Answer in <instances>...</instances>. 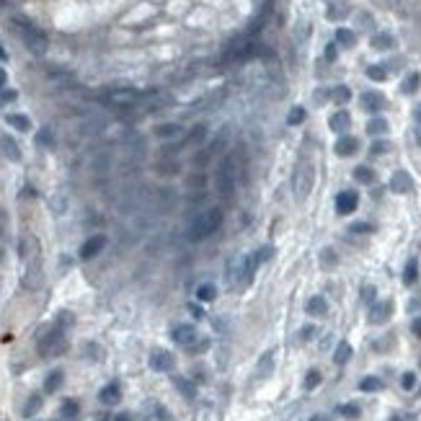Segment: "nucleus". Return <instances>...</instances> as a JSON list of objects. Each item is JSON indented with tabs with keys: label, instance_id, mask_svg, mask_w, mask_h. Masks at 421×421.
Segmentation results:
<instances>
[{
	"label": "nucleus",
	"instance_id": "f257e3e1",
	"mask_svg": "<svg viewBox=\"0 0 421 421\" xmlns=\"http://www.w3.org/2000/svg\"><path fill=\"white\" fill-rule=\"evenodd\" d=\"M240 179L238 173V152H228L223 161L217 166V189L223 196H233L235 191V184Z\"/></svg>",
	"mask_w": 421,
	"mask_h": 421
},
{
	"label": "nucleus",
	"instance_id": "f03ea898",
	"mask_svg": "<svg viewBox=\"0 0 421 421\" xmlns=\"http://www.w3.org/2000/svg\"><path fill=\"white\" fill-rule=\"evenodd\" d=\"M220 223H223V212H220V209H207V212H202V215H199L194 223H191V228H189V240L199 243V240L209 238V235L220 228Z\"/></svg>",
	"mask_w": 421,
	"mask_h": 421
},
{
	"label": "nucleus",
	"instance_id": "7ed1b4c3",
	"mask_svg": "<svg viewBox=\"0 0 421 421\" xmlns=\"http://www.w3.org/2000/svg\"><path fill=\"white\" fill-rule=\"evenodd\" d=\"M313 184H315V166L310 161H300L295 168V176H292V191L300 202L313 191Z\"/></svg>",
	"mask_w": 421,
	"mask_h": 421
},
{
	"label": "nucleus",
	"instance_id": "20e7f679",
	"mask_svg": "<svg viewBox=\"0 0 421 421\" xmlns=\"http://www.w3.org/2000/svg\"><path fill=\"white\" fill-rule=\"evenodd\" d=\"M13 26L18 29V34H21V39H24V44L29 47V52H34V55H44L47 52V39H44V34L36 29V26H31L29 21H24V18H13Z\"/></svg>",
	"mask_w": 421,
	"mask_h": 421
},
{
	"label": "nucleus",
	"instance_id": "39448f33",
	"mask_svg": "<svg viewBox=\"0 0 421 421\" xmlns=\"http://www.w3.org/2000/svg\"><path fill=\"white\" fill-rule=\"evenodd\" d=\"M145 96L140 91H135V88H114V91H109L103 96V101L112 106V109H122V112H127V109L132 106H137Z\"/></svg>",
	"mask_w": 421,
	"mask_h": 421
},
{
	"label": "nucleus",
	"instance_id": "423d86ee",
	"mask_svg": "<svg viewBox=\"0 0 421 421\" xmlns=\"http://www.w3.org/2000/svg\"><path fill=\"white\" fill-rule=\"evenodd\" d=\"M65 349V331L60 326H52V331H47L39 339V354L41 357H57Z\"/></svg>",
	"mask_w": 421,
	"mask_h": 421
},
{
	"label": "nucleus",
	"instance_id": "0eeeda50",
	"mask_svg": "<svg viewBox=\"0 0 421 421\" xmlns=\"http://www.w3.org/2000/svg\"><path fill=\"white\" fill-rule=\"evenodd\" d=\"M103 246H106V238L103 235H91L83 246H80V258L83 261H91V258H96L101 251H103Z\"/></svg>",
	"mask_w": 421,
	"mask_h": 421
},
{
	"label": "nucleus",
	"instance_id": "6e6552de",
	"mask_svg": "<svg viewBox=\"0 0 421 421\" xmlns=\"http://www.w3.org/2000/svg\"><path fill=\"white\" fill-rule=\"evenodd\" d=\"M150 370L155 372H171L173 370V354L166 349H155L150 354Z\"/></svg>",
	"mask_w": 421,
	"mask_h": 421
},
{
	"label": "nucleus",
	"instance_id": "1a4fd4ad",
	"mask_svg": "<svg viewBox=\"0 0 421 421\" xmlns=\"http://www.w3.org/2000/svg\"><path fill=\"white\" fill-rule=\"evenodd\" d=\"M357 204H359V194L351 191V189H346V191H341L336 196V212L339 215H351L354 209H357Z\"/></svg>",
	"mask_w": 421,
	"mask_h": 421
},
{
	"label": "nucleus",
	"instance_id": "9d476101",
	"mask_svg": "<svg viewBox=\"0 0 421 421\" xmlns=\"http://www.w3.org/2000/svg\"><path fill=\"white\" fill-rule=\"evenodd\" d=\"M171 339H173L176 344H181V346H191V344L196 341V331H194V326L181 323V326H176V328L171 331Z\"/></svg>",
	"mask_w": 421,
	"mask_h": 421
},
{
	"label": "nucleus",
	"instance_id": "9b49d317",
	"mask_svg": "<svg viewBox=\"0 0 421 421\" xmlns=\"http://www.w3.org/2000/svg\"><path fill=\"white\" fill-rule=\"evenodd\" d=\"M362 109H364V112H370V114L383 112V109H385V96H383L380 91H367V93H362Z\"/></svg>",
	"mask_w": 421,
	"mask_h": 421
},
{
	"label": "nucleus",
	"instance_id": "f8f14e48",
	"mask_svg": "<svg viewBox=\"0 0 421 421\" xmlns=\"http://www.w3.org/2000/svg\"><path fill=\"white\" fill-rule=\"evenodd\" d=\"M334 150H336V155H341V158H349V155H354V152L359 150V140L351 137V135H341V137L336 140Z\"/></svg>",
	"mask_w": 421,
	"mask_h": 421
},
{
	"label": "nucleus",
	"instance_id": "ddd939ff",
	"mask_svg": "<svg viewBox=\"0 0 421 421\" xmlns=\"http://www.w3.org/2000/svg\"><path fill=\"white\" fill-rule=\"evenodd\" d=\"M390 313H393V305L388 300L385 302H372V307H370V323L380 326V323H385L390 318Z\"/></svg>",
	"mask_w": 421,
	"mask_h": 421
},
{
	"label": "nucleus",
	"instance_id": "4468645a",
	"mask_svg": "<svg viewBox=\"0 0 421 421\" xmlns=\"http://www.w3.org/2000/svg\"><path fill=\"white\" fill-rule=\"evenodd\" d=\"M411 189H413L411 176H408L406 171H395V173H393V179H390V191H395V194H406V191H411Z\"/></svg>",
	"mask_w": 421,
	"mask_h": 421
},
{
	"label": "nucleus",
	"instance_id": "2eb2a0df",
	"mask_svg": "<svg viewBox=\"0 0 421 421\" xmlns=\"http://www.w3.org/2000/svg\"><path fill=\"white\" fill-rule=\"evenodd\" d=\"M240 277H243V258H230L228 264V287L230 290H238L240 287Z\"/></svg>",
	"mask_w": 421,
	"mask_h": 421
},
{
	"label": "nucleus",
	"instance_id": "dca6fc26",
	"mask_svg": "<svg viewBox=\"0 0 421 421\" xmlns=\"http://www.w3.org/2000/svg\"><path fill=\"white\" fill-rule=\"evenodd\" d=\"M328 127L334 129V132H339V135H346L349 127H351V117H349V112H336L334 117L328 119Z\"/></svg>",
	"mask_w": 421,
	"mask_h": 421
},
{
	"label": "nucleus",
	"instance_id": "f3484780",
	"mask_svg": "<svg viewBox=\"0 0 421 421\" xmlns=\"http://www.w3.org/2000/svg\"><path fill=\"white\" fill-rule=\"evenodd\" d=\"M119 398H122V390H119L117 383H109V385L98 393V401H101L103 406H114V403H119Z\"/></svg>",
	"mask_w": 421,
	"mask_h": 421
},
{
	"label": "nucleus",
	"instance_id": "a211bd4d",
	"mask_svg": "<svg viewBox=\"0 0 421 421\" xmlns=\"http://www.w3.org/2000/svg\"><path fill=\"white\" fill-rule=\"evenodd\" d=\"M0 147H3V152H6V158H8V161H13V163H18V161H21V147L16 145V140H13V137L3 135V137H0Z\"/></svg>",
	"mask_w": 421,
	"mask_h": 421
},
{
	"label": "nucleus",
	"instance_id": "6ab92c4d",
	"mask_svg": "<svg viewBox=\"0 0 421 421\" xmlns=\"http://www.w3.org/2000/svg\"><path fill=\"white\" fill-rule=\"evenodd\" d=\"M179 135H181V124H158L155 127V137H161V140H171Z\"/></svg>",
	"mask_w": 421,
	"mask_h": 421
},
{
	"label": "nucleus",
	"instance_id": "aec40b11",
	"mask_svg": "<svg viewBox=\"0 0 421 421\" xmlns=\"http://www.w3.org/2000/svg\"><path fill=\"white\" fill-rule=\"evenodd\" d=\"M62 380H65L62 370H52V372L47 375V380H44V393H55V390H60Z\"/></svg>",
	"mask_w": 421,
	"mask_h": 421
},
{
	"label": "nucleus",
	"instance_id": "412c9836",
	"mask_svg": "<svg viewBox=\"0 0 421 421\" xmlns=\"http://www.w3.org/2000/svg\"><path fill=\"white\" fill-rule=\"evenodd\" d=\"M367 132L372 137H383L385 132H388V122L383 119V117H372L370 122H367Z\"/></svg>",
	"mask_w": 421,
	"mask_h": 421
},
{
	"label": "nucleus",
	"instance_id": "4be33fe9",
	"mask_svg": "<svg viewBox=\"0 0 421 421\" xmlns=\"http://www.w3.org/2000/svg\"><path fill=\"white\" fill-rule=\"evenodd\" d=\"M6 122H8V127H13V129H18V132H29V129H31V122H29V117H24V114H8Z\"/></svg>",
	"mask_w": 421,
	"mask_h": 421
},
{
	"label": "nucleus",
	"instance_id": "5701e85b",
	"mask_svg": "<svg viewBox=\"0 0 421 421\" xmlns=\"http://www.w3.org/2000/svg\"><path fill=\"white\" fill-rule=\"evenodd\" d=\"M326 310H328V305H326V300H323L321 295H315V297L307 300V313H310V315H326Z\"/></svg>",
	"mask_w": 421,
	"mask_h": 421
},
{
	"label": "nucleus",
	"instance_id": "b1692460",
	"mask_svg": "<svg viewBox=\"0 0 421 421\" xmlns=\"http://www.w3.org/2000/svg\"><path fill=\"white\" fill-rule=\"evenodd\" d=\"M336 44H341V47H354L357 44V34H354L351 29H336Z\"/></svg>",
	"mask_w": 421,
	"mask_h": 421
},
{
	"label": "nucleus",
	"instance_id": "393cba45",
	"mask_svg": "<svg viewBox=\"0 0 421 421\" xmlns=\"http://www.w3.org/2000/svg\"><path fill=\"white\" fill-rule=\"evenodd\" d=\"M196 297H199V302H212L217 297V287L215 284H199L196 287Z\"/></svg>",
	"mask_w": 421,
	"mask_h": 421
},
{
	"label": "nucleus",
	"instance_id": "a878e982",
	"mask_svg": "<svg viewBox=\"0 0 421 421\" xmlns=\"http://www.w3.org/2000/svg\"><path fill=\"white\" fill-rule=\"evenodd\" d=\"M354 179L359 184H375V171L370 166H357L354 168Z\"/></svg>",
	"mask_w": 421,
	"mask_h": 421
},
{
	"label": "nucleus",
	"instance_id": "bb28decb",
	"mask_svg": "<svg viewBox=\"0 0 421 421\" xmlns=\"http://www.w3.org/2000/svg\"><path fill=\"white\" fill-rule=\"evenodd\" d=\"M349 359H351V344L341 341V344L336 346V351H334V362H336V364H346Z\"/></svg>",
	"mask_w": 421,
	"mask_h": 421
},
{
	"label": "nucleus",
	"instance_id": "cd10ccee",
	"mask_svg": "<svg viewBox=\"0 0 421 421\" xmlns=\"http://www.w3.org/2000/svg\"><path fill=\"white\" fill-rule=\"evenodd\" d=\"M393 44H395V39H393L390 34H383V31H380V34L372 36V47H375V49H393Z\"/></svg>",
	"mask_w": 421,
	"mask_h": 421
},
{
	"label": "nucleus",
	"instance_id": "c85d7f7f",
	"mask_svg": "<svg viewBox=\"0 0 421 421\" xmlns=\"http://www.w3.org/2000/svg\"><path fill=\"white\" fill-rule=\"evenodd\" d=\"M418 85H421V75H418V73H411V75L401 83V91H403V93H416Z\"/></svg>",
	"mask_w": 421,
	"mask_h": 421
},
{
	"label": "nucleus",
	"instance_id": "c756f323",
	"mask_svg": "<svg viewBox=\"0 0 421 421\" xmlns=\"http://www.w3.org/2000/svg\"><path fill=\"white\" fill-rule=\"evenodd\" d=\"M207 140V127L204 124H196L191 129V135L186 137V145H196V142H204Z\"/></svg>",
	"mask_w": 421,
	"mask_h": 421
},
{
	"label": "nucleus",
	"instance_id": "7c9ffc66",
	"mask_svg": "<svg viewBox=\"0 0 421 421\" xmlns=\"http://www.w3.org/2000/svg\"><path fill=\"white\" fill-rule=\"evenodd\" d=\"M272 362H274V351L269 349V351H264V357L258 359V375H264V378H267V375L272 372Z\"/></svg>",
	"mask_w": 421,
	"mask_h": 421
},
{
	"label": "nucleus",
	"instance_id": "2f4dec72",
	"mask_svg": "<svg viewBox=\"0 0 421 421\" xmlns=\"http://www.w3.org/2000/svg\"><path fill=\"white\" fill-rule=\"evenodd\" d=\"M367 78H370V80H378V83H383V80L388 78L385 65H370V68H367Z\"/></svg>",
	"mask_w": 421,
	"mask_h": 421
},
{
	"label": "nucleus",
	"instance_id": "473e14b6",
	"mask_svg": "<svg viewBox=\"0 0 421 421\" xmlns=\"http://www.w3.org/2000/svg\"><path fill=\"white\" fill-rule=\"evenodd\" d=\"M36 142H39L41 147H55V135H52V129H49V127L39 129V135H36Z\"/></svg>",
	"mask_w": 421,
	"mask_h": 421
},
{
	"label": "nucleus",
	"instance_id": "72a5a7b5",
	"mask_svg": "<svg viewBox=\"0 0 421 421\" xmlns=\"http://www.w3.org/2000/svg\"><path fill=\"white\" fill-rule=\"evenodd\" d=\"M416 277H418V264H416V261H408L406 269H403V284H413Z\"/></svg>",
	"mask_w": 421,
	"mask_h": 421
},
{
	"label": "nucleus",
	"instance_id": "f704fd0d",
	"mask_svg": "<svg viewBox=\"0 0 421 421\" xmlns=\"http://www.w3.org/2000/svg\"><path fill=\"white\" fill-rule=\"evenodd\" d=\"M173 383H176V388H179V390L184 393V398H189V401H191V398H194V393H196V388H194V385H191L186 378H176Z\"/></svg>",
	"mask_w": 421,
	"mask_h": 421
},
{
	"label": "nucleus",
	"instance_id": "c9c22d12",
	"mask_svg": "<svg viewBox=\"0 0 421 421\" xmlns=\"http://www.w3.org/2000/svg\"><path fill=\"white\" fill-rule=\"evenodd\" d=\"M331 98H334L336 103H346V101L351 98V91H349L346 85H336L334 91H331Z\"/></svg>",
	"mask_w": 421,
	"mask_h": 421
},
{
	"label": "nucleus",
	"instance_id": "e433bc0d",
	"mask_svg": "<svg viewBox=\"0 0 421 421\" xmlns=\"http://www.w3.org/2000/svg\"><path fill=\"white\" fill-rule=\"evenodd\" d=\"M305 117H307L305 109H302V106H295L292 112H290V117H287V124H290V127H297V124L305 122Z\"/></svg>",
	"mask_w": 421,
	"mask_h": 421
},
{
	"label": "nucleus",
	"instance_id": "4c0bfd02",
	"mask_svg": "<svg viewBox=\"0 0 421 421\" xmlns=\"http://www.w3.org/2000/svg\"><path fill=\"white\" fill-rule=\"evenodd\" d=\"M359 388H362L364 393H372V390H380V388H383V380H380V378H364V380L359 383Z\"/></svg>",
	"mask_w": 421,
	"mask_h": 421
},
{
	"label": "nucleus",
	"instance_id": "58836bf2",
	"mask_svg": "<svg viewBox=\"0 0 421 421\" xmlns=\"http://www.w3.org/2000/svg\"><path fill=\"white\" fill-rule=\"evenodd\" d=\"M318 385H321V372H318V370H310V372L305 375V388L313 390V388H318Z\"/></svg>",
	"mask_w": 421,
	"mask_h": 421
},
{
	"label": "nucleus",
	"instance_id": "ea45409f",
	"mask_svg": "<svg viewBox=\"0 0 421 421\" xmlns=\"http://www.w3.org/2000/svg\"><path fill=\"white\" fill-rule=\"evenodd\" d=\"M39 406H41V398L39 395H31L29 401H26V408H24V416H34L36 411H39Z\"/></svg>",
	"mask_w": 421,
	"mask_h": 421
},
{
	"label": "nucleus",
	"instance_id": "a19ab883",
	"mask_svg": "<svg viewBox=\"0 0 421 421\" xmlns=\"http://www.w3.org/2000/svg\"><path fill=\"white\" fill-rule=\"evenodd\" d=\"M253 256H256V261H258V264H267V261L274 256V248H272V246H264V248H258Z\"/></svg>",
	"mask_w": 421,
	"mask_h": 421
},
{
	"label": "nucleus",
	"instance_id": "79ce46f5",
	"mask_svg": "<svg viewBox=\"0 0 421 421\" xmlns=\"http://www.w3.org/2000/svg\"><path fill=\"white\" fill-rule=\"evenodd\" d=\"M75 413H78V403H75V401H65V403H62V416H65V418H73Z\"/></svg>",
	"mask_w": 421,
	"mask_h": 421
},
{
	"label": "nucleus",
	"instance_id": "37998d69",
	"mask_svg": "<svg viewBox=\"0 0 421 421\" xmlns=\"http://www.w3.org/2000/svg\"><path fill=\"white\" fill-rule=\"evenodd\" d=\"M388 150H390V142H385V140L372 142V147H370V152H372V155H383V152H388Z\"/></svg>",
	"mask_w": 421,
	"mask_h": 421
},
{
	"label": "nucleus",
	"instance_id": "c03bdc74",
	"mask_svg": "<svg viewBox=\"0 0 421 421\" xmlns=\"http://www.w3.org/2000/svg\"><path fill=\"white\" fill-rule=\"evenodd\" d=\"M341 413H344L346 418H357V416H359V406H357V403H346V406H341Z\"/></svg>",
	"mask_w": 421,
	"mask_h": 421
},
{
	"label": "nucleus",
	"instance_id": "a18cd8bd",
	"mask_svg": "<svg viewBox=\"0 0 421 421\" xmlns=\"http://www.w3.org/2000/svg\"><path fill=\"white\" fill-rule=\"evenodd\" d=\"M401 385H403V390H413V385H416V375H413V372H406L403 378H401Z\"/></svg>",
	"mask_w": 421,
	"mask_h": 421
},
{
	"label": "nucleus",
	"instance_id": "49530a36",
	"mask_svg": "<svg viewBox=\"0 0 421 421\" xmlns=\"http://www.w3.org/2000/svg\"><path fill=\"white\" fill-rule=\"evenodd\" d=\"M321 261L326 264V267H334V264H336V253L331 251V248H326V251L321 253Z\"/></svg>",
	"mask_w": 421,
	"mask_h": 421
},
{
	"label": "nucleus",
	"instance_id": "de8ad7c7",
	"mask_svg": "<svg viewBox=\"0 0 421 421\" xmlns=\"http://www.w3.org/2000/svg\"><path fill=\"white\" fill-rule=\"evenodd\" d=\"M362 300H364V302H370V305L375 302V287H370V284H367V287H362Z\"/></svg>",
	"mask_w": 421,
	"mask_h": 421
},
{
	"label": "nucleus",
	"instance_id": "09e8293b",
	"mask_svg": "<svg viewBox=\"0 0 421 421\" xmlns=\"http://www.w3.org/2000/svg\"><path fill=\"white\" fill-rule=\"evenodd\" d=\"M375 228L370 225V223H354L351 225V233H372Z\"/></svg>",
	"mask_w": 421,
	"mask_h": 421
},
{
	"label": "nucleus",
	"instance_id": "8fccbe9b",
	"mask_svg": "<svg viewBox=\"0 0 421 421\" xmlns=\"http://www.w3.org/2000/svg\"><path fill=\"white\" fill-rule=\"evenodd\" d=\"M313 331H315V328H313V326H305V328H302V331H300V336H297V339H300V341H307V339H310V336H313Z\"/></svg>",
	"mask_w": 421,
	"mask_h": 421
},
{
	"label": "nucleus",
	"instance_id": "3c124183",
	"mask_svg": "<svg viewBox=\"0 0 421 421\" xmlns=\"http://www.w3.org/2000/svg\"><path fill=\"white\" fill-rule=\"evenodd\" d=\"M326 60H328V62L336 60V44H328V47H326Z\"/></svg>",
	"mask_w": 421,
	"mask_h": 421
},
{
	"label": "nucleus",
	"instance_id": "603ef678",
	"mask_svg": "<svg viewBox=\"0 0 421 421\" xmlns=\"http://www.w3.org/2000/svg\"><path fill=\"white\" fill-rule=\"evenodd\" d=\"M52 209H57V212L65 209V199H62V196H55V199H52Z\"/></svg>",
	"mask_w": 421,
	"mask_h": 421
},
{
	"label": "nucleus",
	"instance_id": "864d4df0",
	"mask_svg": "<svg viewBox=\"0 0 421 421\" xmlns=\"http://www.w3.org/2000/svg\"><path fill=\"white\" fill-rule=\"evenodd\" d=\"M225 323H228L225 318H217V321H215V328H217V331H223V334H225V331H228V326H225Z\"/></svg>",
	"mask_w": 421,
	"mask_h": 421
},
{
	"label": "nucleus",
	"instance_id": "5fc2aeb1",
	"mask_svg": "<svg viewBox=\"0 0 421 421\" xmlns=\"http://www.w3.org/2000/svg\"><path fill=\"white\" fill-rule=\"evenodd\" d=\"M411 331H413L416 336H421V318H416V321L411 323Z\"/></svg>",
	"mask_w": 421,
	"mask_h": 421
},
{
	"label": "nucleus",
	"instance_id": "6e6d98bb",
	"mask_svg": "<svg viewBox=\"0 0 421 421\" xmlns=\"http://www.w3.org/2000/svg\"><path fill=\"white\" fill-rule=\"evenodd\" d=\"M16 96H18L16 91H6V93H3V101H16Z\"/></svg>",
	"mask_w": 421,
	"mask_h": 421
},
{
	"label": "nucleus",
	"instance_id": "4d7b16f0",
	"mask_svg": "<svg viewBox=\"0 0 421 421\" xmlns=\"http://www.w3.org/2000/svg\"><path fill=\"white\" fill-rule=\"evenodd\" d=\"M189 310H191V315H196V318H202V315H204V313H202V307H196V305H191Z\"/></svg>",
	"mask_w": 421,
	"mask_h": 421
},
{
	"label": "nucleus",
	"instance_id": "13d9d810",
	"mask_svg": "<svg viewBox=\"0 0 421 421\" xmlns=\"http://www.w3.org/2000/svg\"><path fill=\"white\" fill-rule=\"evenodd\" d=\"M413 119L421 124V103H416V109H413Z\"/></svg>",
	"mask_w": 421,
	"mask_h": 421
},
{
	"label": "nucleus",
	"instance_id": "bf43d9fd",
	"mask_svg": "<svg viewBox=\"0 0 421 421\" xmlns=\"http://www.w3.org/2000/svg\"><path fill=\"white\" fill-rule=\"evenodd\" d=\"M0 60H8V55H6V49H3V44H0Z\"/></svg>",
	"mask_w": 421,
	"mask_h": 421
},
{
	"label": "nucleus",
	"instance_id": "052dcab7",
	"mask_svg": "<svg viewBox=\"0 0 421 421\" xmlns=\"http://www.w3.org/2000/svg\"><path fill=\"white\" fill-rule=\"evenodd\" d=\"M3 85H6V73L0 70V88H3Z\"/></svg>",
	"mask_w": 421,
	"mask_h": 421
},
{
	"label": "nucleus",
	"instance_id": "680f3d73",
	"mask_svg": "<svg viewBox=\"0 0 421 421\" xmlns=\"http://www.w3.org/2000/svg\"><path fill=\"white\" fill-rule=\"evenodd\" d=\"M117 421H129V416H127V413H119V416H117Z\"/></svg>",
	"mask_w": 421,
	"mask_h": 421
},
{
	"label": "nucleus",
	"instance_id": "e2e57ef3",
	"mask_svg": "<svg viewBox=\"0 0 421 421\" xmlns=\"http://www.w3.org/2000/svg\"><path fill=\"white\" fill-rule=\"evenodd\" d=\"M416 142H418V145H421V129H418V132H416Z\"/></svg>",
	"mask_w": 421,
	"mask_h": 421
},
{
	"label": "nucleus",
	"instance_id": "0e129e2a",
	"mask_svg": "<svg viewBox=\"0 0 421 421\" xmlns=\"http://www.w3.org/2000/svg\"><path fill=\"white\" fill-rule=\"evenodd\" d=\"M310 421H323V416H313V418H310Z\"/></svg>",
	"mask_w": 421,
	"mask_h": 421
},
{
	"label": "nucleus",
	"instance_id": "69168bd1",
	"mask_svg": "<svg viewBox=\"0 0 421 421\" xmlns=\"http://www.w3.org/2000/svg\"><path fill=\"white\" fill-rule=\"evenodd\" d=\"M390 421H401V418H398V416H393V418H390Z\"/></svg>",
	"mask_w": 421,
	"mask_h": 421
}]
</instances>
